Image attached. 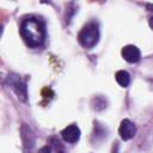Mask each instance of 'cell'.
<instances>
[{
  "instance_id": "6da1fadb",
  "label": "cell",
  "mask_w": 153,
  "mask_h": 153,
  "mask_svg": "<svg viewBox=\"0 0 153 153\" xmlns=\"http://www.w3.org/2000/svg\"><path fill=\"white\" fill-rule=\"evenodd\" d=\"M20 36L30 48H38L45 41V25L36 17H27L20 24Z\"/></svg>"
},
{
  "instance_id": "7a4b0ae2",
  "label": "cell",
  "mask_w": 153,
  "mask_h": 153,
  "mask_svg": "<svg viewBox=\"0 0 153 153\" xmlns=\"http://www.w3.org/2000/svg\"><path fill=\"white\" fill-rule=\"evenodd\" d=\"M78 39L79 43L86 48V49H91L93 48L98 41H99V29L98 25L96 23H88L86 24L81 31L78 35Z\"/></svg>"
},
{
  "instance_id": "3957f363",
  "label": "cell",
  "mask_w": 153,
  "mask_h": 153,
  "mask_svg": "<svg viewBox=\"0 0 153 153\" xmlns=\"http://www.w3.org/2000/svg\"><path fill=\"white\" fill-rule=\"evenodd\" d=\"M7 82L8 86L16 92V94L18 96L19 99L22 100H26V85L25 82L22 80V78L17 74H8L7 76Z\"/></svg>"
},
{
  "instance_id": "277c9868",
  "label": "cell",
  "mask_w": 153,
  "mask_h": 153,
  "mask_svg": "<svg viewBox=\"0 0 153 153\" xmlns=\"http://www.w3.org/2000/svg\"><path fill=\"white\" fill-rule=\"evenodd\" d=\"M118 133H120V136L122 137V140H130L136 134V127L130 120L124 118L120 124Z\"/></svg>"
},
{
  "instance_id": "5b68a950",
  "label": "cell",
  "mask_w": 153,
  "mask_h": 153,
  "mask_svg": "<svg viewBox=\"0 0 153 153\" xmlns=\"http://www.w3.org/2000/svg\"><path fill=\"white\" fill-rule=\"evenodd\" d=\"M121 54H122V57L129 63H135L141 59L140 49L133 44H128V45L123 47Z\"/></svg>"
},
{
  "instance_id": "8992f818",
  "label": "cell",
  "mask_w": 153,
  "mask_h": 153,
  "mask_svg": "<svg viewBox=\"0 0 153 153\" xmlns=\"http://www.w3.org/2000/svg\"><path fill=\"white\" fill-rule=\"evenodd\" d=\"M62 139L68 143H75L80 139V129L76 124H69L61 131Z\"/></svg>"
},
{
  "instance_id": "52a82bcc",
  "label": "cell",
  "mask_w": 153,
  "mask_h": 153,
  "mask_svg": "<svg viewBox=\"0 0 153 153\" xmlns=\"http://www.w3.org/2000/svg\"><path fill=\"white\" fill-rule=\"evenodd\" d=\"M115 76H116V81L122 87H127L130 84V75L127 71H118Z\"/></svg>"
},
{
  "instance_id": "ba28073f",
  "label": "cell",
  "mask_w": 153,
  "mask_h": 153,
  "mask_svg": "<svg viewBox=\"0 0 153 153\" xmlns=\"http://www.w3.org/2000/svg\"><path fill=\"white\" fill-rule=\"evenodd\" d=\"M37 153H51V148L49 146H44V147L39 148Z\"/></svg>"
},
{
  "instance_id": "9c48e42d",
  "label": "cell",
  "mask_w": 153,
  "mask_h": 153,
  "mask_svg": "<svg viewBox=\"0 0 153 153\" xmlns=\"http://www.w3.org/2000/svg\"><path fill=\"white\" fill-rule=\"evenodd\" d=\"M148 24H149L151 29L153 30V17H151V18H149V20H148Z\"/></svg>"
},
{
  "instance_id": "30bf717a",
  "label": "cell",
  "mask_w": 153,
  "mask_h": 153,
  "mask_svg": "<svg viewBox=\"0 0 153 153\" xmlns=\"http://www.w3.org/2000/svg\"><path fill=\"white\" fill-rule=\"evenodd\" d=\"M147 8H148L149 11H153V4H148V5H147Z\"/></svg>"
},
{
  "instance_id": "8fae6325",
  "label": "cell",
  "mask_w": 153,
  "mask_h": 153,
  "mask_svg": "<svg viewBox=\"0 0 153 153\" xmlns=\"http://www.w3.org/2000/svg\"><path fill=\"white\" fill-rule=\"evenodd\" d=\"M114 153H118V152H117V146H116V151H115V148H114Z\"/></svg>"
}]
</instances>
